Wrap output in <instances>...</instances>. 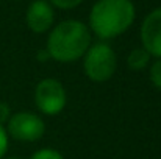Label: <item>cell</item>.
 Masks as SVG:
<instances>
[{"label": "cell", "mask_w": 161, "mask_h": 159, "mask_svg": "<svg viewBox=\"0 0 161 159\" xmlns=\"http://www.w3.org/2000/svg\"><path fill=\"white\" fill-rule=\"evenodd\" d=\"M6 148H8V134H6V130L0 125V159L5 156Z\"/></svg>", "instance_id": "obj_12"}, {"label": "cell", "mask_w": 161, "mask_h": 159, "mask_svg": "<svg viewBox=\"0 0 161 159\" xmlns=\"http://www.w3.org/2000/svg\"><path fill=\"white\" fill-rule=\"evenodd\" d=\"M135 20L131 0H99L91 9L89 25L100 39H111L122 34Z\"/></svg>", "instance_id": "obj_2"}, {"label": "cell", "mask_w": 161, "mask_h": 159, "mask_svg": "<svg viewBox=\"0 0 161 159\" xmlns=\"http://www.w3.org/2000/svg\"><path fill=\"white\" fill-rule=\"evenodd\" d=\"M149 61H150V53L142 47L133 49L127 58V64L131 70H142L149 64Z\"/></svg>", "instance_id": "obj_8"}, {"label": "cell", "mask_w": 161, "mask_h": 159, "mask_svg": "<svg viewBox=\"0 0 161 159\" xmlns=\"http://www.w3.org/2000/svg\"><path fill=\"white\" fill-rule=\"evenodd\" d=\"M49 58H50V55H49L47 50H39V52H38V61L44 62V61H46V59H49Z\"/></svg>", "instance_id": "obj_14"}, {"label": "cell", "mask_w": 161, "mask_h": 159, "mask_svg": "<svg viewBox=\"0 0 161 159\" xmlns=\"http://www.w3.org/2000/svg\"><path fill=\"white\" fill-rule=\"evenodd\" d=\"M150 80L153 83V86L161 91V58L158 61H155L150 67Z\"/></svg>", "instance_id": "obj_9"}, {"label": "cell", "mask_w": 161, "mask_h": 159, "mask_svg": "<svg viewBox=\"0 0 161 159\" xmlns=\"http://www.w3.org/2000/svg\"><path fill=\"white\" fill-rule=\"evenodd\" d=\"M91 45V31L80 20H63L52 30L47 52L52 59L70 62L81 58Z\"/></svg>", "instance_id": "obj_1"}, {"label": "cell", "mask_w": 161, "mask_h": 159, "mask_svg": "<svg viewBox=\"0 0 161 159\" xmlns=\"http://www.w3.org/2000/svg\"><path fill=\"white\" fill-rule=\"evenodd\" d=\"M117 67V58L114 50L105 42H96L89 45L85 53V72L86 75L97 83L109 80Z\"/></svg>", "instance_id": "obj_3"}, {"label": "cell", "mask_w": 161, "mask_h": 159, "mask_svg": "<svg viewBox=\"0 0 161 159\" xmlns=\"http://www.w3.org/2000/svg\"><path fill=\"white\" fill-rule=\"evenodd\" d=\"M30 159H63V156H61V153H58L56 150L44 148V150L36 151Z\"/></svg>", "instance_id": "obj_10"}, {"label": "cell", "mask_w": 161, "mask_h": 159, "mask_svg": "<svg viewBox=\"0 0 161 159\" xmlns=\"http://www.w3.org/2000/svg\"><path fill=\"white\" fill-rule=\"evenodd\" d=\"M9 106L3 102H0V125L3 126V123H6L9 120Z\"/></svg>", "instance_id": "obj_13"}, {"label": "cell", "mask_w": 161, "mask_h": 159, "mask_svg": "<svg viewBox=\"0 0 161 159\" xmlns=\"http://www.w3.org/2000/svg\"><path fill=\"white\" fill-rule=\"evenodd\" d=\"M53 8L47 0H33L27 9V24L35 33L47 31L53 24Z\"/></svg>", "instance_id": "obj_7"}, {"label": "cell", "mask_w": 161, "mask_h": 159, "mask_svg": "<svg viewBox=\"0 0 161 159\" xmlns=\"http://www.w3.org/2000/svg\"><path fill=\"white\" fill-rule=\"evenodd\" d=\"M8 159H17V158H8Z\"/></svg>", "instance_id": "obj_15"}, {"label": "cell", "mask_w": 161, "mask_h": 159, "mask_svg": "<svg viewBox=\"0 0 161 159\" xmlns=\"http://www.w3.org/2000/svg\"><path fill=\"white\" fill-rule=\"evenodd\" d=\"M46 125L41 117L31 112H17L8 120V133L16 140L35 142L42 137Z\"/></svg>", "instance_id": "obj_5"}, {"label": "cell", "mask_w": 161, "mask_h": 159, "mask_svg": "<svg viewBox=\"0 0 161 159\" xmlns=\"http://www.w3.org/2000/svg\"><path fill=\"white\" fill-rule=\"evenodd\" d=\"M35 102L39 111L47 115L59 114L66 106V91L58 80L46 78L35 89Z\"/></svg>", "instance_id": "obj_4"}, {"label": "cell", "mask_w": 161, "mask_h": 159, "mask_svg": "<svg viewBox=\"0 0 161 159\" xmlns=\"http://www.w3.org/2000/svg\"><path fill=\"white\" fill-rule=\"evenodd\" d=\"M83 0H49V3H52L55 6L61 8V9H69V8H75L77 5H80Z\"/></svg>", "instance_id": "obj_11"}, {"label": "cell", "mask_w": 161, "mask_h": 159, "mask_svg": "<svg viewBox=\"0 0 161 159\" xmlns=\"http://www.w3.org/2000/svg\"><path fill=\"white\" fill-rule=\"evenodd\" d=\"M141 42L150 56L161 58V8L153 9L144 19L141 25Z\"/></svg>", "instance_id": "obj_6"}]
</instances>
